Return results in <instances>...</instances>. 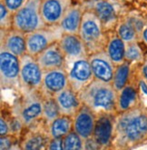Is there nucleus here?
<instances>
[{
	"mask_svg": "<svg viewBox=\"0 0 147 150\" xmlns=\"http://www.w3.org/2000/svg\"><path fill=\"white\" fill-rule=\"evenodd\" d=\"M10 135V126L9 121H7L1 115L0 117V137Z\"/></svg>",
	"mask_w": 147,
	"mask_h": 150,
	"instance_id": "473e14b6",
	"label": "nucleus"
},
{
	"mask_svg": "<svg viewBox=\"0 0 147 150\" xmlns=\"http://www.w3.org/2000/svg\"><path fill=\"white\" fill-rule=\"evenodd\" d=\"M140 87H141L142 91H143L144 94L147 95V84H146L143 80H142V81L140 82Z\"/></svg>",
	"mask_w": 147,
	"mask_h": 150,
	"instance_id": "58836bf2",
	"label": "nucleus"
},
{
	"mask_svg": "<svg viewBox=\"0 0 147 150\" xmlns=\"http://www.w3.org/2000/svg\"><path fill=\"white\" fill-rule=\"evenodd\" d=\"M20 57L4 47L0 48V81L2 89L20 87Z\"/></svg>",
	"mask_w": 147,
	"mask_h": 150,
	"instance_id": "423d86ee",
	"label": "nucleus"
},
{
	"mask_svg": "<svg viewBox=\"0 0 147 150\" xmlns=\"http://www.w3.org/2000/svg\"><path fill=\"white\" fill-rule=\"evenodd\" d=\"M37 60L44 72L52 69L64 68L66 65L65 56L60 47L58 41L43 50L37 57Z\"/></svg>",
	"mask_w": 147,
	"mask_h": 150,
	"instance_id": "f3484780",
	"label": "nucleus"
},
{
	"mask_svg": "<svg viewBox=\"0 0 147 150\" xmlns=\"http://www.w3.org/2000/svg\"><path fill=\"white\" fill-rule=\"evenodd\" d=\"M73 5V0H42L41 15L47 26L58 25L67 9Z\"/></svg>",
	"mask_w": 147,
	"mask_h": 150,
	"instance_id": "ddd939ff",
	"label": "nucleus"
},
{
	"mask_svg": "<svg viewBox=\"0 0 147 150\" xmlns=\"http://www.w3.org/2000/svg\"><path fill=\"white\" fill-rule=\"evenodd\" d=\"M44 71L39 66L37 57L25 54L20 57V87L27 91H39Z\"/></svg>",
	"mask_w": 147,
	"mask_h": 150,
	"instance_id": "0eeeda50",
	"label": "nucleus"
},
{
	"mask_svg": "<svg viewBox=\"0 0 147 150\" xmlns=\"http://www.w3.org/2000/svg\"><path fill=\"white\" fill-rule=\"evenodd\" d=\"M142 74L144 77V79L147 81V60L144 62V64L142 67Z\"/></svg>",
	"mask_w": 147,
	"mask_h": 150,
	"instance_id": "4c0bfd02",
	"label": "nucleus"
},
{
	"mask_svg": "<svg viewBox=\"0 0 147 150\" xmlns=\"http://www.w3.org/2000/svg\"><path fill=\"white\" fill-rule=\"evenodd\" d=\"M13 147L12 137L10 135L0 137V149L1 150H8Z\"/></svg>",
	"mask_w": 147,
	"mask_h": 150,
	"instance_id": "72a5a7b5",
	"label": "nucleus"
},
{
	"mask_svg": "<svg viewBox=\"0 0 147 150\" xmlns=\"http://www.w3.org/2000/svg\"><path fill=\"white\" fill-rule=\"evenodd\" d=\"M1 1L4 2L7 9L12 14H14L25 3L27 0H1Z\"/></svg>",
	"mask_w": 147,
	"mask_h": 150,
	"instance_id": "2f4dec72",
	"label": "nucleus"
},
{
	"mask_svg": "<svg viewBox=\"0 0 147 150\" xmlns=\"http://www.w3.org/2000/svg\"><path fill=\"white\" fill-rule=\"evenodd\" d=\"M124 18L127 22L130 23L134 26V28L137 31V33L139 34V36H141V33H142L143 29L146 25L144 20L142 18V17L138 16H134V15H128V16H124Z\"/></svg>",
	"mask_w": 147,
	"mask_h": 150,
	"instance_id": "7c9ffc66",
	"label": "nucleus"
},
{
	"mask_svg": "<svg viewBox=\"0 0 147 150\" xmlns=\"http://www.w3.org/2000/svg\"><path fill=\"white\" fill-rule=\"evenodd\" d=\"M54 98L58 105L60 114L63 116L73 117L83 105L78 93L70 86L55 95Z\"/></svg>",
	"mask_w": 147,
	"mask_h": 150,
	"instance_id": "a211bd4d",
	"label": "nucleus"
},
{
	"mask_svg": "<svg viewBox=\"0 0 147 150\" xmlns=\"http://www.w3.org/2000/svg\"><path fill=\"white\" fill-rule=\"evenodd\" d=\"M141 38H142V40L147 45V25L144 26V28L143 29V31H142V33H141Z\"/></svg>",
	"mask_w": 147,
	"mask_h": 150,
	"instance_id": "e433bc0d",
	"label": "nucleus"
},
{
	"mask_svg": "<svg viewBox=\"0 0 147 150\" xmlns=\"http://www.w3.org/2000/svg\"><path fill=\"white\" fill-rule=\"evenodd\" d=\"M84 2H86V1H96V0H84Z\"/></svg>",
	"mask_w": 147,
	"mask_h": 150,
	"instance_id": "a19ab883",
	"label": "nucleus"
},
{
	"mask_svg": "<svg viewBox=\"0 0 147 150\" xmlns=\"http://www.w3.org/2000/svg\"><path fill=\"white\" fill-rule=\"evenodd\" d=\"M147 139V111L134 107L116 113L114 117V133L110 148L127 149Z\"/></svg>",
	"mask_w": 147,
	"mask_h": 150,
	"instance_id": "f257e3e1",
	"label": "nucleus"
},
{
	"mask_svg": "<svg viewBox=\"0 0 147 150\" xmlns=\"http://www.w3.org/2000/svg\"><path fill=\"white\" fill-rule=\"evenodd\" d=\"M143 59V52L138 46L137 42H131L125 44V60L128 62H142Z\"/></svg>",
	"mask_w": 147,
	"mask_h": 150,
	"instance_id": "c85d7f7f",
	"label": "nucleus"
},
{
	"mask_svg": "<svg viewBox=\"0 0 147 150\" xmlns=\"http://www.w3.org/2000/svg\"><path fill=\"white\" fill-rule=\"evenodd\" d=\"M1 47L21 57L27 54V35L14 28L1 31Z\"/></svg>",
	"mask_w": 147,
	"mask_h": 150,
	"instance_id": "6ab92c4d",
	"label": "nucleus"
},
{
	"mask_svg": "<svg viewBox=\"0 0 147 150\" xmlns=\"http://www.w3.org/2000/svg\"><path fill=\"white\" fill-rule=\"evenodd\" d=\"M131 72V63L128 61H124L123 64H121L117 67H115V75L113 78V84L115 90L119 92L121 89L127 85V82L129 80V76H130Z\"/></svg>",
	"mask_w": 147,
	"mask_h": 150,
	"instance_id": "393cba45",
	"label": "nucleus"
},
{
	"mask_svg": "<svg viewBox=\"0 0 147 150\" xmlns=\"http://www.w3.org/2000/svg\"><path fill=\"white\" fill-rule=\"evenodd\" d=\"M64 150H80L84 149V140L74 130L63 137Z\"/></svg>",
	"mask_w": 147,
	"mask_h": 150,
	"instance_id": "cd10ccee",
	"label": "nucleus"
},
{
	"mask_svg": "<svg viewBox=\"0 0 147 150\" xmlns=\"http://www.w3.org/2000/svg\"><path fill=\"white\" fill-rule=\"evenodd\" d=\"M50 137L47 129L37 130L30 128L28 133L24 137L20 145V148L25 150L47 149Z\"/></svg>",
	"mask_w": 147,
	"mask_h": 150,
	"instance_id": "4be33fe9",
	"label": "nucleus"
},
{
	"mask_svg": "<svg viewBox=\"0 0 147 150\" xmlns=\"http://www.w3.org/2000/svg\"><path fill=\"white\" fill-rule=\"evenodd\" d=\"M88 59L94 79L107 83L113 82L115 66L112 62L106 50L89 55Z\"/></svg>",
	"mask_w": 147,
	"mask_h": 150,
	"instance_id": "f8f14e48",
	"label": "nucleus"
},
{
	"mask_svg": "<svg viewBox=\"0 0 147 150\" xmlns=\"http://www.w3.org/2000/svg\"><path fill=\"white\" fill-rule=\"evenodd\" d=\"M58 44L65 56L66 61L88 57L87 49L78 34L63 33Z\"/></svg>",
	"mask_w": 147,
	"mask_h": 150,
	"instance_id": "dca6fc26",
	"label": "nucleus"
},
{
	"mask_svg": "<svg viewBox=\"0 0 147 150\" xmlns=\"http://www.w3.org/2000/svg\"><path fill=\"white\" fill-rule=\"evenodd\" d=\"M115 31L125 42V44L135 42L140 37L137 31L134 28V26L129 22H127L124 18L119 19L115 28Z\"/></svg>",
	"mask_w": 147,
	"mask_h": 150,
	"instance_id": "bb28decb",
	"label": "nucleus"
},
{
	"mask_svg": "<svg viewBox=\"0 0 147 150\" xmlns=\"http://www.w3.org/2000/svg\"><path fill=\"white\" fill-rule=\"evenodd\" d=\"M42 0H27L25 3L13 14L12 28L28 34L46 28L41 15Z\"/></svg>",
	"mask_w": 147,
	"mask_h": 150,
	"instance_id": "20e7f679",
	"label": "nucleus"
},
{
	"mask_svg": "<svg viewBox=\"0 0 147 150\" xmlns=\"http://www.w3.org/2000/svg\"><path fill=\"white\" fill-rule=\"evenodd\" d=\"M100 146L97 144V142L94 139V137H90L88 139L84 140V149H100Z\"/></svg>",
	"mask_w": 147,
	"mask_h": 150,
	"instance_id": "c9c22d12",
	"label": "nucleus"
},
{
	"mask_svg": "<svg viewBox=\"0 0 147 150\" xmlns=\"http://www.w3.org/2000/svg\"><path fill=\"white\" fill-rule=\"evenodd\" d=\"M27 35V54L37 57L50 45L57 42L62 37L63 31L58 25L46 26Z\"/></svg>",
	"mask_w": 147,
	"mask_h": 150,
	"instance_id": "6e6552de",
	"label": "nucleus"
},
{
	"mask_svg": "<svg viewBox=\"0 0 147 150\" xmlns=\"http://www.w3.org/2000/svg\"><path fill=\"white\" fill-rule=\"evenodd\" d=\"M65 68L67 72L69 86L78 94L94 79L88 57L66 61Z\"/></svg>",
	"mask_w": 147,
	"mask_h": 150,
	"instance_id": "1a4fd4ad",
	"label": "nucleus"
},
{
	"mask_svg": "<svg viewBox=\"0 0 147 150\" xmlns=\"http://www.w3.org/2000/svg\"><path fill=\"white\" fill-rule=\"evenodd\" d=\"M106 52L115 67L125 61V42L113 30L107 37Z\"/></svg>",
	"mask_w": 147,
	"mask_h": 150,
	"instance_id": "412c9836",
	"label": "nucleus"
},
{
	"mask_svg": "<svg viewBox=\"0 0 147 150\" xmlns=\"http://www.w3.org/2000/svg\"><path fill=\"white\" fill-rule=\"evenodd\" d=\"M58 105L54 96H43V117L42 121L47 126L60 116Z\"/></svg>",
	"mask_w": 147,
	"mask_h": 150,
	"instance_id": "a878e982",
	"label": "nucleus"
},
{
	"mask_svg": "<svg viewBox=\"0 0 147 150\" xmlns=\"http://www.w3.org/2000/svg\"><path fill=\"white\" fill-rule=\"evenodd\" d=\"M78 95L82 104L87 105L96 115L117 113L118 92L112 83L94 79Z\"/></svg>",
	"mask_w": 147,
	"mask_h": 150,
	"instance_id": "f03ea898",
	"label": "nucleus"
},
{
	"mask_svg": "<svg viewBox=\"0 0 147 150\" xmlns=\"http://www.w3.org/2000/svg\"><path fill=\"white\" fill-rule=\"evenodd\" d=\"M97 115L87 105H82L73 117V130L84 140L93 137Z\"/></svg>",
	"mask_w": 147,
	"mask_h": 150,
	"instance_id": "4468645a",
	"label": "nucleus"
},
{
	"mask_svg": "<svg viewBox=\"0 0 147 150\" xmlns=\"http://www.w3.org/2000/svg\"><path fill=\"white\" fill-rule=\"evenodd\" d=\"M84 10L85 9L84 5H79V4L72 5L68 8L58 25V26L61 28L63 33H66V34L79 33Z\"/></svg>",
	"mask_w": 147,
	"mask_h": 150,
	"instance_id": "aec40b11",
	"label": "nucleus"
},
{
	"mask_svg": "<svg viewBox=\"0 0 147 150\" xmlns=\"http://www.w3.org/2000/svg\"><path fill=\"white\" fill-rule=\"evenodd\" d=\"M13 14L7 9L3 1L0 0V28L1 31H8L12 28Z\"/></svg>",
	"mask_w": 147,
	"mask_h": 150,
	"instance_id": "c756f323",
	"label": "nucleus"
},
{
	"mask_svg": "<svg viewBox=\"0 0 147 150\" xmlns=\"http://www.w3.org/2000/svg\"><path fill=\"white\" fill-rule=\"evenodd\" d=\"M113 114H99L96 117L93 137L101 148H110L114 133Z\"/></svg>",
	"mask_w": 147,
	"mask_h": 150,
	"instance_id": "2eb2a0df",
	"label": "nucleus"
},
{
	"mask_svg": "<svg viewBox=\"0 0 147 150\" xmlns=\"http://www.w3.org/2000/svg\"><path fill=\"white\" fill-rule=\"evenodd\" d=\"M137 100V92L131 85H126L123 89L118 92L116 110L117 113L126 111L134 107Z\"/></svg>",
	"mask_w": 147,
	"mask_h": 150,
	"instance_id": "b1692460",
	"label": "nucleus"
},
{
	"mask_svg": "<svg viewBox=\"0 0 147 150\" xmlns=\"http://www.w3.org/2000/svg\"><path fill=\"white\" fill-rule=\"evenodd\" d=\"M46 129L50 139L63 138L73 130V117L60 115L46 126Z\"/></svg>",
	"mask_w": 147,
	"mask_h": 150,
	"instance_id": "5701e85b",
	"label": "nucleus"
},
{
	"mask_svg": "<svg viewBox=\"0 0 147 150\" xmlns=\"http://www.w3.org/2000/svg\"><path fill=\"white\" fill-rule=\"evenodd\" d=\"M47 149L51 150H64L63 148V138H51Z\"/></svg>",
	"mask_w": 147,
	"mask_h": 150,
	"instance_id": "f704fd0d",
	"label": "nucleus"
},
{
	"mask_svg": "<svg viewBox=\"0 0 147 150\" xmlns=\"http://www.w3.org/2000/svg\"><path fill=\"white\" fill-rule=\"evenodd\" d=\"M14 116L18 117L25 127L34 125L43 117V96L40 91H27L14 108Z\"/></svg>",
	"mask_w": 147,
	"mask_h": 150,
	"instance_id": "39448f33",
	"label": "nucleus"
},
{
	"mask_svg": "<svg viewBox=\"0 0 147 150\" xmlns=\"http://www.w3.org/2000/svg\"><path fill=\"white\" fill-rule=\"evenodd\" d=\"M84 9L92 10L96 14L106 32L115 30L119 21V2L117 0H96L86 1Z\"/></svg>",
	"mask_w": 147,
	"mask_h": 150,
	"instance_id": "9d476101",
	"label": "nucleus"
},
{
	"mask_svg": "<svg viewBox=\"0 0 147 150\" xmlns=\"http://www.w3.org/2000/svg\"><path fill=\"white\" fill-rule=\"evenodd\" d=\"M123 1H125V2H129V3H130V2L133 1V0H123Z\"/></svg>",
	"mask_w": 147,
	"mask_h": 150,
	"instance_id": "ea45409f",
	"label": "nucleus"
},
{
	"mask_svg": "<svg viewBox=\"0 0 147 150\" xmlns=\"http://www.w3.org/2000/svg\"><path fill=\"white\" fill-rule=\"evenodd\" d=\"M98 16L92 10L85 9L78 35L84 41L88 56L106 49L108 35Z\"/></svg>",
	"mask_w": 147,
	"mask_h": 150,
	"instance_id": "7ed1b4c3",
	"label": "nucleus"
},
{
	"mask_svg": "<svg viewBox=\"0 0 147 150\" xmlns=\"http://www.w3.org/2000/svg\"><path fill=\"white\" fill-rule=\"evenodd\" d=\"M68 86H70L66 69L56 68L44 72L39 91L43 96H54Z\"/></svg>",
	"mask_w": 147,
	"mask_h": 150,
	"instance_id": "9b49d317",
	"label": "nucleus"
}]
</instances>
